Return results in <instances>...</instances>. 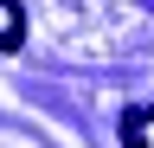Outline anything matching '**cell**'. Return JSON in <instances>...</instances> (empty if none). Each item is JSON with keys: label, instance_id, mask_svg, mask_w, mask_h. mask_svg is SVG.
Instances as JSON below:
<instances>
[{"label": "cell", "instance_id": "obj_2", "mask_svg": "<svg viewBox=\"0 0 154 148\" xmlns=\"http://www.w3.org/2000/svg\"><path fill=\"white\" fill-rule=\"evenodd\" d=\"M128 148H154V109L128 116Z\"/></svg>", "mask_w": 154, "mask_h": 148}, {"label": "cell", "instance_id": "obj_1", "mask_svg": "<svg viewBox=\"0 0 154 148\" xmlns=\"http://www.w3.org/2000/svg\"><path fill=\"white\" fill-rule=\"evenodd\" d=\"M26 39V13H19V0H0V52H13Z\"/></svg>", "mask_w": 154, "mask_h": 148}]
</instances>
